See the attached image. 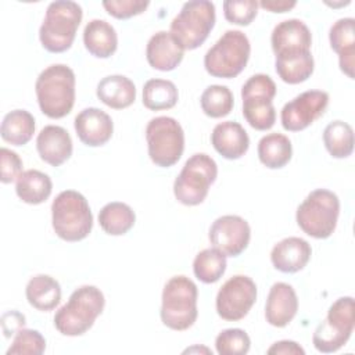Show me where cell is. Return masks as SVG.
<instances>
[{"instance_id":"cell-41","label":"cell","mask_w":355,"mask_h":355,"mask_svg":"<svg viewBox=\"0 0 355 355\" xmlns=\"http://www.w3.org/2000/svg\"><path fill=\"white\" fill-rule=\"evenodd\" d=\"M269 355H304L305 351L304 348L297 344L295 341H291V340H282V341H277L275 344H272V347L268 348L266 351Z\"/></svg>"},{"instance_id":"cell-6","label":"cell","mask_w":355,"mask_h":355,"mask_svg":"<svg viewBox=\"0 0 355 355\" xmlns=\"http://www.w3.org/2000/svg\"><path fill=\"white\" fill-rule=\"evenodd\" d=\"M340 215V200L327 189H316L297 208L295 219L300 229L313 239L333 234Z\"/></svg>"},{"instance_id":"cell-15","label":"cell","mask_w":355,"mask_h":355,"mask_svg":"<svg viewBox=\"0 0 355 355\" xmlns=\"http://www.w3.org/2000/svg\"><path fill=\"white\" fill-rule=\"evenodd\" d=\"M208 239L214 248L226 257H239L250 243L251 229L244 218L239 215H223L211 225Z\"/></svg>"},{"instance_id":"cell-23","label":"cell","mask_w":355,"mask_h":355,"mask_svg":"<svg viewBox=\"0 0 355 355\" xmlns=\"http://www.w3.org/2000/svg\"><path fill=\"white\" fill-rule=\"evenodd\" d=\"M211 143L223 158L239 159L248 151L250 137L239 122L225 121L214 128Z\"/></svg>"},{"instance_id":"cell-11","label":"cell","mask_w":355,"mask_h":355,"mask_svg":"<svg viewBox=\"0 0 355 355\" xmlns=\"http://www.w3.org/2000/svg\"><path fill=\"white\" fill-rule=\"evenodd\" d=\"M146 140L150 159L161 168L175 165L184 150V132L180 123L171 116H155L146 128Z\"/></svg>"},{"instance_id":"cell-22","label":"cell","mask_w":355,"mask_h":355,"mask_svg":"<svg viewBox=\"0 0 355 355\" xmlns=\"http://www.w3.org/2000/svg\"><path fill=\"white\" fill-rule=\"evenodd\" d=\"M331 49L338 55L340 69L354 79L355 68V19L352 17L337 19L329 32Z\"/></svg>"},{"instance_id":"cell-24","label":"cell","mask_w":355,"mask_h":355,"mask_svg":"<svg viewBox=\"0 0 355 355\" xmlns=\"http://www.w3.org/2000/svg\"><path fill=\"white\" fill-rule=\"evenodd\" d=\"M96 94L107 107L122 110L135 103L136 86L123 75H108L98 82Z\"/></svg>"},{"instance_id":"cell-7","label":"cell","mask_w":355,"mask_h":355,"mask_svg":"<svg viewBox=\"0 0 355 355\" xmlns=\"http://www.w3.org/2000/svg\"><path fill=\"white\" fill-rule=\"evenodd\" d=\"M250 40L241 31H226L205 53V71L214 78H236L250 60Z\"/></svg>"},{"instance_id":"cell-3","label":"cell","mask_w":355,"mask_h":355,"mask_svg":"<svg viewBox=\"0 0 355 355\" xmlns=\"http://www.w3.org/2000/svg\"><path fill=\"white\" fill-rule=\"evenodd\" d=\"M83 17L82 7L71 0H57L47 6L39 29L42 46L50 53L67 51L73 40Z\"/></svg>"},{"instance_id":"cell-10","label":"cell","mask_w":355,"mask_h":355,"mask_svg":"<svg viewBox=\"0 0 355 355\" xmlns=\"http://www.w3.org/2000/svg\"><path fill=\"white\" fill-rule=\"evenodd\" d=\"M275 96L276 85L265 73H255L243 85V115L251 128L268 130L275 125L276 110L272 103Z\"/></svg>"},{"instance_id":"cell-40","label":"cell","mask_w":355,"mask_h":355,"mask_svg":"<svg viewBox=\"0 0 355 355\" xmlns=\"http://www.w3.org/2000/svg\"><path fill=\"white\" fill-rule=\"evenodd\" d=\"M0 161H1V172H0V180L1 183H12L18 179V176L22 173V161L19 155L7 148H0Z\"/></svg>"},{"instance_id":"cell-32","label":"cell","mask_w":355,"mask_h":355,"mask_svg":"<svg viewBox=\"0 0 355 355\" xmlns=\"http://www.w3.org/2000/svg\"><path fill=\"white\" fill-rule=\"evenodd\" d=\"M178 98V89L171 80L150 79L143 86V104L151 111L169 110L176 105Z\"/></svg>"},{"instance_id":"cell-1","label":"cell","mask_w":355,"mask_h":355,"mask_svg":"<svg viewBox=\"0 0 355 355\" xmlns=\"http://www.w3.org/2000/svg\"><path fill=\"white\" fill-rule=\"evenodd\" d=\"M35 92L40 111L46 116L64 118L75 104V73L65 64H53L37 76Z\"/></svg>"},{"instance_id":"cell-9","label":"cell","mask_w":355,"mask_h":355,"mask_svg":"<svg viewBox=\"0 0 355 355\" xmlns=\"http://www.w3.org/2000/svg\"><path fill=\"white\" fill-rule=\"evenodd\" d=\"M216 162L208 154L197 153L184 162L175 179L173 194L183 205H198L208 196L209 186L216 180Z\"/></svg>"},{"instance_id":"cell-35","label":"cell","mask_w":355,"mask_h":355,"mask_svg":"<svg viewBox=\"0 0 355 355\" xmlns=\"http://www.w3.org/2000/svg\"><path fill=\"white\" fill-rule=\"evenodd\" d=\"M201 110L209 118H222L230 114L234 105L233 93L227 86L211 85L208 86L200 98Z\"/></svg>"},{"instance_id":"cell-5","label":"cell","mask_w":355,"mask_h":355,"mask_svg":"<svg viewBox=\"0 0 355 355\" xmlns=\"http://www.w3.org/2000/svg\"><path fill=\"white\" fill-rule=\"evenodd\" d=\"M197 298L198 290L191 279L183 275L171 277L162 290V323L176 331L190 329L198 316Z\"/></svg>"},{"instance_id":"cell-28","label":"cell","mask_w":355,"mask_h":355,"mask_svg":"<svg viewBox=\"0 0 355 355\" xmlns=\"http://www.w3.org/2000/svg\"><path fill=\"white\" fill-rule=\"evenodd\" d=\"M53 190L51 179L47 173L37 169L24 171L15 184L17 196L26 204L37 205L44 202Z\"/></svg>"},{"instance_id":"cell-20","label":"cell","mask_w":355,"mask_h":355,"mask_svg":"<svg viewBox=\"0 0 355 355\" xmlns=\"http://www.w3.org/2000/svg\"><path fill=\"white\" fill-rule=\"evenodd\" d=\"M298 298L293 286L277 282L268 294L265 305L266 322L275 327H286L297 315Z\"/></svg>"},{"instance_id":"cell-4","label":"cell","mask_w":355,"mask_h":355,"mask_svg":"<svg viewBox=\"0 0 355 355\" xmlns=\"http://www.w3.org/2000/svg\"><path fill=\"white\" fill-rule=\"evenodd\" d=\"M51 222L55 234L65 241L86 239L93 227V214L85 196L75 190L61 191L51 204Z\"/></svg>"},{"instance_id":"cell-38","label":"cell","mask_w":355,"mask_h":355,"mask_svg":"<svg viewBox=\"0 0 355 355\" xmlns=\"http://www.w3.org/2000/svg\"><path fill=\"white\" fill-rule=\"evenodd\" d=\"M258 7L257 0H226L223 1V14L230 24L247 26L257 17Z\"/></svg>"},{"instance_id":"cell-16","label":"cell","mask_w":355,"mask_h":355,"mask_svg":"<svg viewBox=\"0 0 355 355\" xmlns=\"http://www.w3.org/2000/svg\"><path fill=\"white\" fill-rule=\"evenodd\" d=\"M73 126L79 140L89 147L104 146L114 132L111 116L96 107L82 110L75 116Z\"/></svg>"},{"instance_id":"cell-8","label":"cell","mask_w":355,"mask_h":355,"mask_svg":"<svg viewBox=\"0 0 355 355\" xmlns=\"http://www.w3.org/2000/svg\"><path fill=\"white\" fill-rule=\"evenodd\" d=\"M215 4L208 0H191L182 6L171 22V33L184 50L200 47L215 25Z\"/></svg>"},{"instance_id":"cell-30","label":"cell","mask_w":355,"mask_h":355,"mask_svg":"<svg viewBox=\"0 0 355 355\" xmlns=\"http://www.w3.org/2000/svg\"><path fill=\"white\" fill-rule=\"evenodd\" d=\"M35 133V118L26 110H14L4 115L0 135L1 139L12 146L26 144Z\"/></svg>"},{"instance_id":"cell-13","label":"cell","mask_w":355,"mask_h":355,"mask_svg":"<svg viewBox=\"0 0 355 355\" xmlns=\"http://www.w3.org/2000/svg\"><path fill=\"white\" fill-rule=\"evenodd\" d=\"M257 301V284L244 275L226 280L216 294V312L229 322L241 320Z\"/></svg>"},{"instance_id":"cell-34","label":"cell","mask_w":355,"mask_h":355,"mask_svg":"<svg viewBox=\"0 0 355 355\" xmlns=\"http://www.w3.org/2000/svg\"><path fill=\"white\" fill-rule=\"evenodd\" d=\"M226 270V255L216 248H205L200 251L193 261V272L196 277L205 283H216Z\"/></svg>"},{"instance_id":"cell-36","label":"cell","mask_w":355,"mask_h":355,"mask_svg":"<svg viewBox=\"0 0 355 355\" xmlns=\"http://www.w3.org/2000/svg\"><path fill=\"white\" fill-rule=\"evenodd\" d=\"M219 355H244L250 351L251 340L243 329H225L215 338Z\"/></svg>"},{"instance_id":"cell-25","label":"cell","mask_w":355,"mask_h":355,"mask_svg":"<svg viewBox=\"0 0 355 355\" xmlns=\"http://www.w3.org/2000/svg\"><path fill=\"white\" fill-rule=\"evenodd\" d=\"M86 50L97 58L111 57L118 47V36L111 24L104 19H92L83 29Z\"/></svg>"},{"instance_id":"cell-42","label":"cell","mask_w":355,"mask_h":355,"mask_svg":"<svg viewBox=\"0 0 355 355\" xmlns=\"http://www.w3.org/2000/svg\"><path fill=\"white\" fill-rule=\"evenodd\" d=\"M258 4L270 12H286L294 8L297 3L294 0H262Z\"/></svg>"},{"instance_id":"cell-17","label":"cell","mask_w":355,"mask_h":355,"mask_svg":"<svg viewBox=\"0 0 355 355\" xmlns=\"http://www.w3.org/2000/svg\"><path fill=\"white\" fill-rule=\"evenodd\" d=\"M272 50L275 55L311 50L312 35L309 28L297 18L279 22L270 36Z\"/></svg>"},{"instance_id":"cell-14","label":"cell","mask_w":355,"mask_h":355,"mask_svg":"<svg viewBox=\"0 0 355 355\" xmlns=\"http://www.w3.org/2000/svg\"><path fill=\"white\" fill-rule=\"evenodd\" d=\"M329 105V94L323 90H306L286 103L280 112L282 126L288 132H300L320 118Z\"/></svg>"},{"instance_id":"cell-19","label":"cell","mask_w":355,"mask_h":355,"mask_svg":"<svg viewBox=\"0 0 355 355\" xmlns=\"http://www.w3.org/2000/svg\"><path fill=\"white\" fill-rule=\"evenodd\" d=\"M36 150L42 161L60 166L72 155V139L62 126L47 125L36 137Z\"/></svg>"},{"instance_id":"cell-27","label":"cell","mask_w":355,"mask_h":355,"mask_svg":"<svg viewBox=\"0 0 355 355\" xmlns=\"http://www.w3.org/2000/svg\"><path fill=\"white\" fill-rule=\"evenodd\" d=\"M25 294L35 309L49 312L61 301V286L49 275H36L28 282Z\"/></svg>"},{"instance_id":"cell-33","label":"cell","mask_w":355,"mask_h":355,"mask_svg":"<svg viewBox=\"0 0 355 355\" xmlns=\"http://www.w3.org/2000/svg\"><path fill=\"white\" fill-rule=\"evenodd\" d=\"M323 143L333 158H347L354 151V130L344 121H333L323 130Z\"/></svg>"},{"instance_id":"cell-12","label":"cell","mask_w":355,"mask_h":355,"mask_svg":"<svg viewBox=\"0 0 355 355\" xmlns=\"http://www.w3.org/2000/svg\"><path fill=\"white\" fill-rule=\"evenodd\" d=\"M354 330V298L341 297L336 300L326 319L316 327L312 343L313 347L323 354L338 351L347 344Z\"/></svg>"},{"instance_id":"cell-26","label":"cell","mask_w":355,"mask_h":355,"mask_svg":"<svg viewBox=\"0 0 355 355\" xmlns=\"http://www.w3.org/2000/svg\"><path fill=\"white\" fill-rule=\"evenodd\" d=\"M275 68L279 78L288 83L297 85L305 82L313 72L315 61L311 50L286 53L276 55Z\"/></svg>"},{"instance_id":"cell-43","label":"cell","mask_w":355,"mask_h":355,"mask_svg":"<svg viewBox=\"0 0 355 355\" xmlns=\"http://www.w3.org/2000/svg\"><path fill=\"white\" fill-rule=\"evenodd\" d=\"M193 351H204V352H207V354H211L212 355V351H209V349H207V348H198V347H193V348H189V349H186L184 352H193Z\"/></svg>"},{"instance_id":"cell-2","label":"cell","mask_w":355,"mask_h":355,"mask_svg":"<svg viewBox=\"0 0 355 355\" xmlns=\"http://www.w3.org/2000/svg\"><path fill=\"white\" fill-rule=\"evenodd\" d=\"M105 305L104 294L96 286L76 288L68 302L54 315V326L62 336L76 337L85 334L101 315Z\"/></svg>"},{"instance_id":"cell-21","label":"cell","mask_w":355,"mask_h":355,"mask_svg":"<svg viewBox=\"0 0 355 355\" xmlns=\"http://www.w3.org/2000/svg\"><path fill=\"white\" fill-rule=\"evenodd\" d=\"M312 248L301 237H286L273 245L270 251L272 265L283 273L302 270L311 259Z\"/></svg>"},{"instance_id":"cell-39","label":"cell","mask_w":355,"mask_h":355,"mask_svg":"<svg viewBox=\"0 0 355 355\" xmlns=\"http://www.w3.org/2000/svg\"><path fill=\"white\" fill-rule=\"evenodd\" d=\"M148 1L146 0H105L103 7L105 11L118 19H128L130 17L141 14L147 7Z\"/></svg>"},{"instance_id":"cell-18","label":"cell","mask_w":355,"mask_h":355,"mask_svg":"<svg viewBox=\"0 0 355 355\" xmlns=\"http://www.w3.org/2000/svg\"><path fill=\"white\" fill-rule=\"evenodd\" d=\"M184 49L176 37L166 31L154 33L147 42L146 57L148 64L158 71H172L183 60Z\"/></svg>"},{"instance_id":"cell-29","label":"cell","mask_w":355,"mask_h":355,"mask_svg":"<svg viewBox=\"0 0 355 355\" xmlns=\"http://www.w3.org/2000/svg\"><path fill=\"white\" fill-rule=\"evenodd\" d=\"M293 155V146L286 135L273 132L258 141V158L269 169L286 166Z\"/></svg>"},{"instance_id":"cell-37","label":"cell","mask_w":355,"mask_h":355,"mask_svg":"<svg viewBox=\"0 0 355 355\" xmlns=\"http://www.w3.org/2000/svg\"><path fill=\"white\" fill-rule=\"evenodd\" d=\"M46 349V340L37 330L19 329L7 349V355H42Z\"/></svg>"},{"instance_id":"cell-31","label":"cell","mask_w":355,"mask_h":355,"mask_svg":"<svg viewBox=\"0 0 355 355\" xmlns=\"http://www.w3.org/2000/svg\"><path fill=\"white\" fill-rule=\"evenodd\" d=\"M136 220L133 209L119 201L105 204L98 212V223L101 229L111 236H122L128 233Z\"/></svg>"}]
</instances>
